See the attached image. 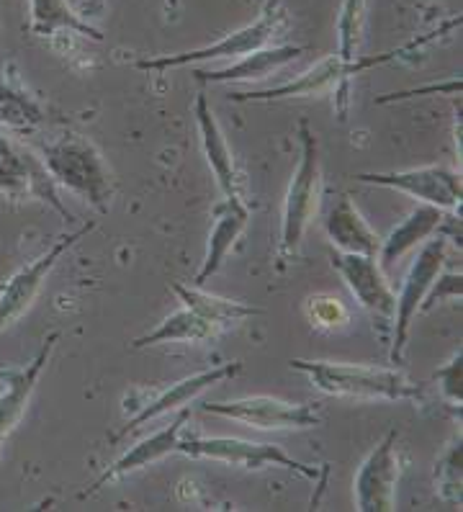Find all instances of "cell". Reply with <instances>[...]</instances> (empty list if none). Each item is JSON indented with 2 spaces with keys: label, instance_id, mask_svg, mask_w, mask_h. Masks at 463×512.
<instances>
[{
  "label": "cell",
  "instance_id": "obj_11",
  "mask_svg": "<svg viewBox=\"0 0 463 512\" xmlns=\"http://www.w3.org/2000/svg\"><path fill=\"white\" fill-rule=\"evenodd\" d=\"M204 412L217 417H227L255 430H309L322 422L319 407L309 402H286L273 397H245L232 402H209Z\"/></svg>",
  "mask_w": 463,
  "mask_h": 512
},
{
  "label": "cell",
  "instance_id": "obj_12",
  "mask_svg": "<svg viewBox=\"0 0 463 512\" xmlns=\"http://www.w3.org/2000/svg\"><path fill=\"white\" fill-rule=\"evenodd\" d=\"M355 181L394 188V191H402L417 199L420 204L438 206L448 214H456L461 209V173L448 165H422V168L391 170V173H361L355 175Z\"/></svg>",
  "mask_w": 463,
  "mask_h": 512
},
{
  "label": "cell",
  "instance_id": "obj_6",
  "mask_svg": "<svg viewBox=\"0 0 463 512\" xmlns=\"http://www.w3.org/2000/svg\"><path fill=\"white\" fill-rule=\"evenodd\" d=\"M448 258V237H435V240H425L420 247L417 258L412 260L407 276L402 281V289L397 294V309H394V327H391V350L389 361L399 366L404 358V348H407L409 327L420 314L422 302H425L427 291L435 284V278L440 276Z\"/></svg>",
  "mask_w": 463,
  "mask_h": 512
},
{
  "label": "cell",
  "instance_id": "obj_32",
  "mask_svg": "<svg viewBox=\"0 0 463 512\" xmlns=\"http://www.w3.org/2000/svg\"><path fill=\"white\" fill-rule=\"evenodd\" d=\"M178 6H181V0H165V11H178Z\"/></svg>",
  "mask_w": 463,
  "mask_h": 512
},
{
  "label": "cell",
  "instance_id": "obj_17",
  "mask_svg": "<svg viewBox=\"0 0 463 512\" xmlns=\"http://www.w3.org/2000/svg\"><path fill=\"white\" fill-rule=\"evenodd\" d=\"M250 222V206L245 199H224L214 206V227L209 232L204 263L193 278V286H204L209 278L217 276L227 263L232 247L237 245L240 235Z\"/></svg>",
  "mask_w": 463,
  "mask_h": 512
},
{
  "label": "cell",
  "instance_id": "obj_28",
  "mask_svg": "<svg viewBox=\"0 0 463 512\" xmlns=\"http://www.w3.org/2000/svg\"><path fill=\"white\" fill-rule=\"evenodd\" d=\"M440 386V394L448 404H451L453 410H461L463 404V353L461 348L448 358L445 366L438 368V374H435Z\"/></svg>",
  "mask_w": 463,
  "mask_h": 512
},
{
  "label": "cell",
  "instance_id": "obj_22",
  "mask_svg": "<svg viewBox=\"0 0 463 512\" xmlns=\"http://www.w3.org/2000/svg\"><path fill=\"white\" fill-rule=\"evenodd\" d=\"M29 31L39 39H55L60 34L103 42L101 29L70 6V0H29Z\"/></svg>",
  "mask_w": 463,
  "mask_h": 512
},
{
  "label": "cell",
  "instance_id": "obj_4",
  "mask_svg": "<svg viewBox=\"0 0 463 512\" xmlns=\"http://www.w3.org/2000/svg\"><path fill=\"white\" fill-rule=\"evenodd\" d=\"M301 155L291 175L289 191L283 199L281 214V242H278V258L289 263L299 255L301 242L307 235L309 224L317 217L319 201H322V165H319V139L307 121L299 124Z\"/></svg>",
  "mask_w": 463,
  "mask_h": 512
},
{
  "label": "cell",
  "instance_id": "obj_30",
  "mask_svg": "<svg viewBox=\"0 0 463 512\" xmlns=\"http://www.w3.org/2000/svg\"><path fill=\"white\" fill-rule=\"evenodd\" d=\"M312 320L317 325H327V327H335L337 322L343 325L348 320V312L340 307L337 299H312Z\"/></svg>",
  "mask_w": 463,
  "mask_h": 512
},
{
  "label": "cell",
  "instance_id": "obj_16",
  "mask_svg": "<svg viewBox=\"0 0 463 512\" xmlns=\"http://www.w3.org/2000/svg\"><path fill=\"white\" fill-rule=\"evenodd\" d=\"M188 420H191V412H188V407H183V410L175 412V417L170 425L160 428L157 433H152L150 438H145L142 443H137L134 448H129L124 456L116 458L114 464L103 471V474L98 476L91 487H85L83 492H80V500H85V497H93V494L101 492L103 487H109V484L119 482V479H124V476L134 474V471L145 469V466L155 464V461H160V458L175 453V448H178V440H181Z\"/></svg>",
  "mask_w": 463,
  "mask_h": 512
},
{
  "label": "cell",
  "instance_id": "obj_20",
  "mask_svg": "<svg viewBox=\"0 0 463 512\" xmlns=\"http://www.w3.org/2000/svg\"><path fill=\"white\" fill-rule=\"evenodd\" d=\"M304 52H307V47H299V44H271V47L253 52V55L240 57L235 65L224 67V70H199L196 67L191 75L199 83H253V80L271 78L281 67L299 60Z\"/></svg>",
  "mask_w": 463,
  "mask_h": 512
},
{
  "label": "cell",
  "instance_id": "obj_2",
  "mask_svg": "<svg viewBox=\"0 0 463 512\" xmlns=\"http://www.w3.org/2000/svg\"><path fill=\"white\" fill-rule=\"evenodd\" d=\"M291 368L307 374L314 389L327 397L384 399V402H420L422 386L409 381L399 366H353V363L332 361H301L294 358Z\"/></svg>",
  "mask_w": 463,
  "mask_h": 512
},
{
  "label": "cell",
  "instance_id": "obj_25",
  "mask_svg": "<svg viewBox=\"0 0 463 512\" xmlns=\"http://www.w3.org/2000/svg\"><path fill=\"white\" fill-rule=\"evenodd\" d=\"M173 291L183 302V307L193 309L196 314H201V317H206V320H211L214 325L222 327V330H227V327L232 325H240V322L260 314V309L250 307V304L235 302V299H224V296L206 294L199 286L173 284Z\"/></svg>",
  "mask_w": 463,
  "mask_h": 512
},
{
  "label": "cell",
  "instance_id": "obj_18",
  "mask_svg": "<svg viewBox=\"0 0 463 512\" xmlns=\"http://www.w3.org/2000/svg\"><path fill=\"white\" fill-rule=\"evenodd\" d=\"M193 116H196V124H199L204 155L209 160V168L214 170V178H217V186L222 188L224 199H245L240 173L235 168V157H232V150H229L227 137H224L222 127H219L217 116L211 111V103L206 98V93L196 96Z\"/></svg>",
  "mask_w": 463,
  "mask_h": 512
},
{
  "label": "cell",
  "instance_id": "obj_9",
  "mask_svg": "<svg viewBox=\"0 0 463 512\" xmlns=\"http://www.w3.org/2000/svg\"><path fill=\"white\" fill-rule=\"evenodd\" d=\"M0 193L8 199H39L57 209L65 219L73 222V211L62 204L55 181L49 178L47 168L31 147L19 145L16 139L0 134Z\"/></svg>",
  "mask_w": 463,
  "mask_h": 512
},
{
  "label": "cell",
  "instance_id": "obj_31",
  "mask_svg": "<svg viewBox=\"0 0 463 512\" xmlns=\"http://www.w3.org/2000/svg\"><path fill=\"white\" fill-rule=\"evenodd\" d=\"M425 93H448V96H458L461 93V78H453L448 83H435L427 85V88H415V91H402V93H391V96L379 98V103H389V101H404L409 96H425Z\"/></svg>",
  "mask_w": 463,
  "mask_h": 512
},
{
  "label": "cell",
  "instance_id": "obj_29",
  "mask_svg": "<svg viewBox=\"0 0 463 512\" xmlns=\"http://www.w3.org/2000/svg\"><path fill=\"white\" fill-rule=\"evenodd\" d=\"M461 294H463L461 273H443V271H440V276L435 278V284L430 286V291H427L420 312H430V309H433L435 304H440V302H458V299H461Z\"/></svg>",
  "mask_w": 463,
  "mask_h": 512
},
{
  "label": "cell",
  "instance_id": "obj_33",
  "mask_svg": "<svg viewBox=\"0 0 463 512\" xmlns=\"http://www.w3.org/2000/svg\"><path fill=\"white\" fill-rule=\"evenodd\" d=\"M0 62H3V24H0Z\"/></svg>",
  "mask_w": 463,
  "mask_h": 512
},
{
  "label": "cell",
  "instance_id": "obj_24",
  "mask_svg": "<svg viewBox=\"0 0 463 512\" xmlns=\"http://www.w3.org/2000/svg\"><path fill=\"white\" fill-rule=\"evenodd\" d=\"M219 335H222V327L196 314L193 309L183 307L168 314L155 330L134 340L132 350H145L160 343H206V340H214Z\"/></svg>",
  "mask_w": 463,
  "mask_h": 512
},
{
  "label": "cell",
  "instance_id": "obj_10",
  "mask_svg": "<svg viewBox=\"0 0 463 512\" xmlns=\"http://www.w3.org/2000/svg\"><path fill=\"white\" fill-rule=\"evenodd\" d=\"M350 83H353V75H350L348 62L340 60L337 55L325 57L319 60L317 65H312L309 70L299 75V78L289 80V83L273 85L268 91H245V93H232L229 101L235 103H271V101H283V98H307L317 96V93L332 91V101H335L337 119H348V101H350Z\"/></svg>",
  "mask_w": 463,
  "mask_h": 512
},
{
  "label": "cell",
  "instance_id": "obj_7",
  "mask_svg": "<svg viewBox=\"0 0 463 512\" xmlns=\"http://www.w3.org/2000/svg\"><path fill=\"white\" fill-rule=\"evenodd\" d=\"M332 268L340 273L350 294L363 312L379 327L381 338H389L394 327V309H397V291L391 289L386 271L379 266L376 255L332 253Z\"/></svg>",
  "mask_w": 463,
  "mask_h": 512
},
{
  "label": "cell",
  "instance_id": "obj_26",
  "mask_svg": "<svg viewBox=\"0 0 463 512\" xmlns=\"http://www.w3.org/2000/svg\"><path fill=\"white\" fill-rule=\"evenodd\" d=\"M363 26H366V0H343L337 13V57L353 62L361 55Z\"/></svg>",
  "mask_w": 463,
  "mask_h": 512
},
{
  "label": "cell",
  "instance_id": "obj_27",
  "mask_svg": "<svg viewBox=\"0 0 463 512\" xmlns=\"http://www.w3.org/2000/svg\"><path fill=\"white\" fill-rule=\"evenodd\" d=\"M461 453L463 446L458 438L445 448L443 458L435 464V489L445 502L458 507H461Z\"/></svg>",
  "mask_w": 463,
  "mask_h": 512
},
{
  "label": "cell",
  "instance_id": "obj_13",
  "mask_svg": "<svg viewBox=\"0 0 463 512\" xmlns=\"http://www.w3.org/2000/svg\"><path fill=\"white\" fill-rule=\"evenodd\" d=\"M399 433L389 430L361 464L353 482L355 507L361 512L397 510V484L402 476Z\"/></svg>",
  "mask_w": 463,
  "mask_h": 512
},
{
  "label": "cell",
  "instance_id": "obj_5",
  "mask_svg": "<svg viewBox=\"0 0 463 512\" xmlns=\"http://www.w3.org/2000/svg\"><path fill=\"white\" fill-rule=\"evenodd\" d=\"M175 453H183L188 458H209V461H222L229 466H240L247 471H260L268 466H278V469H289L301 474L309 482H317L319 469L317 466L301 464L294 456L283 451L281 446L273 443H255V440L242 438H201V435H191V438L178 440Z\"/></svg>",
  "mask_w": 463,
  "mask_h": 512
},
{
  "label": "cell",
  "instance_id": "obj_3",
  "mask_svg": "<svg viewBox=\"0 0 463 512\" xmlns=\"http://www.w3.org/2000/svg\"><path fill=\"white\" fill-rule=\"evenodd\" d=\"M289 24V8L283 6V0H265L263 8H260L258 13V19H255L253 24L242 26V29L232 31L227 37L206 44V47L201 49H193V52H178V55L137 60L134 67H137V70H145V73H165V70L196 65V62L240 60V57L253 55L258 49L278 44V39L286 37Z\"/></svg>",
  "mask_w": 463,
  "mask_h": 512
},
{
  "label": "cell",
  "instance_id": "obj_1",
  "mask_svg": "<svg viewBox=\"0 0 463 512\" xmlns=\"http://www.w3.org/2000/svg\"><path fill=\"white\" fill-rule=\"evenodd\" d=\"M37 150L57 188H65L101 214L111 209L116 191L114 173L91 139L78 132H62L39 139Z\"/></svg>",
  "mask_w": 463,
  "mask_h": 512
},
{
  "label": "cell",
  "instance_id": "obj_14",
  "mask_svg": "<svg viewBox=\"0 0 463 512\" xmlns=\"http://www.w3.org/2000/svg\"><path fill=\"white\" fill-rule=\"evenodd\" d=\"M240 371H242V361H229V363H219V366L206 368V371H199V374L186 376V379L181 381H175L173 386H168V389H163V392L155 394L152 399L139 404V410L134 412V415L129 417V420L124 422L114 435H111L109 443L111 446H116V443H121V440L129 438L132 433H137V430L142 428V425H147L150 420H157V417L183 410V407H188V404L199 397V394H204L206 389L222 384V381L227 379H235Z\"/></svg>",
  "mask_w": 463,
  "mask_h": 512
},
{
  "label": "cell",
  "instance_id": "obj_21",
  "mask_svg": "<svg viewBox=\"0 0 463 512\" xmlns=\"http://www.w3.org/2000/svg\"><path fill=\"white\" fill-rule=\"evenodd\" d=\"M448 222V211L438 209V206L420 204L409 211L407 219L402 224L391 229L389 235L381 240L379 253H376V260L384 271H389L397 260H402L409 250H415L417 245H422L425 240L438 232L440 227H445Z\"/></svg>",
  "mask_w": 463,
  "mask_h": 512
},
{
  "label": "cell",
  "instance_id": "obj_15",
  "mask_svg": "<svg viewBox=\"0 0 463 512\" xmlns=\"http://www.w3.org/2000/svg\"><path fill=\"white\" fill-rule=\"evenodd\" d=\"M57 343H60V332H52L44 340L37 356L31 358L29 363L0 371V379H3V389H0V451H3L6 440L13 435V430L19 428V422L24 420L26 410H29L31 394L37 389L47 363L52 361V353H55Z\"/></svg>",
  "mask_w": 463,
  "mask_h": 512
},
{
  "label": "cell",
  "instance_id": "obj_23",
  "mask_svg": "<svg viewBox=\"0 0 463 512\" xmlns=\"http://www.w3.org/2000/svg\"><path fill=\"white\" fill-rule=\"evenodd\" d=\"M44 127H49L44 103L26 93L16 80H0V129L16 137H37Z\"/></svg>",
  "mask_w": 463,
  "mask_h": 512
},
{
  "label": "cell",
  "instance_id": "obj_8",
  "mask_svg": "<svg viewBox=\"0 0 463 512\" xmlns=\"http://www.w3.org/2000/svg\"><path fill=\"white\" fill-rule=\"evenodd\" d=\"M93 229H96V222H88L83 224V227L75 229V232H70V235H62L60 240L52 242L39 258L29 260L24 268H19V271L8 278L6 284H3V289H0V332L8 330L11 325H16V322L29 312L31 304L37 302L42 286L47 284L49 273L55 271L57 263H60L83 237L91 235Z\"/></svg>",
  "mask_w": 463,
  "mask_h": 512
},
{
  "label": "cell",
  "instance_id": "obj_19",
  "mask_svg": "<svg viewBox=\"0 0 463 512\" xmlns=\"http://www.w3.org/2000/svg\"><path fill=\"white\" fill-rule=\"evenodd\" d=\"M325 232L340 253H379L381 237L376 235L371 224L363 219V214L358 211V206L353 204V199H350L348 193H337V196H332L325 214Z\"/></svg>",
  "mask_w": 463,
  "mask_h": 512
}]
</instances>
